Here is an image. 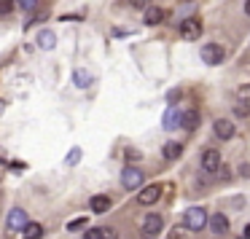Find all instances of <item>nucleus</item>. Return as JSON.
Masks as SVG:
<instances>
[{"label": "nucleus", "mask_w": 250, "mask_h": 239, "mask_svg": "<svg viewBox=\"0 0 250 239\" xmlns=\"http://www.w3.org/2000/svg\"><path fill=\"white\" fill-rule=\"evenodd\" d=\"M38 46H41V49H54V46H57V35L51 33V30H43V33L38 35Z\"/></svg>", "instance_id": "f3484780"}, {"label": "nucleus", "mask_w": 250, "mask_h": 239, "mask_svg": "<svg viewBox=\"0 0 250 239\" xmlns=\"http://www.w3.org/2000/svg\"><path fill=\"white\" fill-rule=\"evenodd\" d=\"M129 3H132L135 8H146V6H148V0H129Z\"/></svg>", "instance_id": "393cba45"}, {"label": "nucleus", "mask_w": 250, "mask_h": 239, "mask_svg": "<svg viewBox=\"0 0 250 239\" xmlns=\"http://www.w3.org/2000/svg\"><path fill=\"white\" fill-rule=\"evenodd\" d=\"M14 11V0H0V17H8Z\"/></svg>", "instance_id": "4be33fe9"}, {"label": "nucleus", "mask_w": 250, "mask_h": 239, "mask_svg": "<svg viewBox=\"0 0 250 239\" xmlns=\"http://www.w3.org/2000/svg\"><path fill=\"white\" fill-rule=\"evenodd\" d=\"M162 226H164L162 215H156V212L146 215V220H143V239H156V234L162 231Z\"/></svg>", "instance_id": "7ed1b4c3"}, {"label": "nucleus", "mask_w": 250, "mask_h": 239, "mask_svg": "<svg viewBox=\"0 0 250 239\" xmlns=\"http://www.w3.org/2000/svg\"><path fill=\"white\" fill-rule=\"evenodd\" d=\"M159 196H162V185H156V183H153V185H146V188H143L140 194H137V201L148 207V204H156V201H159Z\"/></svg>", "instance_id": "423d86ee"}, {"label": "nucleus", "mask_w": 250, "mask_h": 239, "mask_svg": "<svg viewBox=\"0 0 250 239\" xmlns=\"http://www.w3.org/2000/svg\"><path fill=\"white\" fill-rule=\"evenodd\" d=\"M212 129H215V135L221 137V140H231V137H234V124L229 119H218Z\"/></svg>", "instance_id": "1a4fd4ad"}, {"label": "nucleus", "mask_w": 250, "mask_h": 239, "mask_svg": "<svg viewBox=\"0 0 250 239\" xmlns=\"http://www.w3.org/2000/svg\"><path fill=\"white\" fill-rule=\"evenodd\" d=\"M83 239H119V234L113 228H89L83 234Z\"/></svg>", "instance_id": "f8f14e48"}, {"label": "nucleus", "mask_w": 250, "mask_h": 239, "mask_svg": "<svg viewBox=\"0 0 250 239\" xmlns=\"http://www.w3.org/2000/svg\"><path fill=\"white\" fill-rule=\"evenodd\" d=\"M218 167H221V153L218 151H205L202 153V169H205V172H215Z\"/></svg>", "instance_id": "6e6552de"}, {"label": "nucleus", "mask_w": 250, "mask_h": 239, "mask_svg": "<svg viewBox=\"0 0 250 239\" xmlns=\"http://www.w3.org/2000/svg\"><path fill=\"white\" fill-rule=\"evenodd\" d=\"M167 239H178V234H172V237H167Z\"/></svg>", "instance_id": "cd10ccee"}, {"label": "nucleus", "mask_w": 250, "mask_h": 239, "mask_svg": "<svg viewBox=\"0 0 250 239\" xmlns=\"http://www.w3.org/2000/svg\"><path fill=\"white\" fill-rule=\"evenodd\" d=\"M162 153H164L167 161H175V159H180V153H183V145H180V142H164Z\"/></svg>", "instance_id": "2eb2a0df"}, {"label": "nucleus", "mask_w": 250, "mask_h": 239, "mask_svg": "<svg viewBox=\"0 0 250 239\" xmlns=\"http://www.w3.org/2000/svg\"><path fill=\"white\" fill-rule=\"evenodd\" d=\"M223 57H226V51H223L218 43H207V46H202V60H205L207 65H221Z\"/></svg>", "instance_id": "39448f33"}, {"label": "nucleus", "mask_w": 250, "mask_h": 239, "mask_svg": "<svg viewBox=\"0 0 250 239\" xmlns=\"http://www.w3.org/2000/svg\"><path fill=\"white\" fill-rule=\"evenodd\" d=\"M199 35H202V22L196 17H188V19H183V22H180V38L196 40Z\"/></svg>", "instance_id": "20e7f679"}, {"label": "nucleus", "mask_w": 250, "mask_h": 239, "mask_svg": "<svg viewBox=\"0 0 250 239\" xmlns=\"http://www.w3.org/2000/svg\"><path fill=\"white\" fill-rule=\"evenodd\" d=\"M164 19L162 8H146V24H159Z\"/></svg>", "instance_id": "6ab92c4d"}, {"label": "nucleus", "mask_w": 250, "mask_h": 239, "mask_svg": "<svg viewBox=\"0 0 250 239\" xmlns=\"http://www.w3.org/2000/svg\"><path fill=\"white\" fill-rule=\"evenodd\" d=\"M41 237H43V226H41V223L27 220L22 226V239H41Z\"/></svg>", "instance_id": "9b49d317"}, {"label": "nucleus", "mask_w": 250, "mask_h": 239, "mask_svg": "<svg viewBox=\"0 0 250 239\" xmlns=\"http://www.w3.org/2000/svg\"><path fill=\"white\" fill-rule=\"evenodd\" d=\"M245 14L250 17V0H245Z\"/></svg>", "instance_id": "a878e982"}, {"label": "nucleus", "mask_w": 250, "mask_h": 239, "mask_svg": "<svg viewBox=\"0 0 250 239\" xmlns=\"http://www.w3.org/2000/svg\"><path fill=\"white\" fill-rule=\"evenodd\" d=\"M207 226H210L212 234H218V237H223V234L229 231V218L221 215V212H215V215H207Z\"/></svg>", "instance_id": "0eeeda50"}, {"label": "nucleus", "mask_w": 250, "mask_h": 239, "mask_svg": "<svg viewBox=\"0 0 250 239\" xmlns=\"http://www.w3.org/2000/svg\"><path fill=\"white\" fill-rule=\"evenodd\" d=\"M180 126L194 132L199 126V110H186V113H180Z\"/></svg>", "instance_id": "9d476101"}, {"label": "nucleus", "mask_w": 250, "mask_h": 239, "mask_svg": "<svg viewBox=\"0 0 250 239\" xmlns=\"http://www.w3.org/2000/svg\"><path fill=\"white\" fill-rule=\"evenodd\" d=\"M245 239H250V226H245Z\"/></svg>", "instance_id": "bb28decb"}, {"label": "nucleus", "mask_w": 250, "mask_h": 239, "mask_svg": "<svg viewBox=\"0 0 250 239\" xmlns=\"http://www.w3.org/2000/svg\"><path fill=\"white\" fill-rule=\"evenodd\" d=\"M19 6H22L24 11H33V8L38 6V0H19Z\"/></svg>", "instance_id": "b1692460"}, {"label": "nucleus", "mask_w": 250, "mask_h": 239, "mask_svg": "<svg viewBox=\"0 0 250 239\" xmlns=\"http://www.w3.org/2000/svg\"><path fill=\"white\" fill-rule=\"evenodd\" d=\"M78 161H81V148H73V151L65 156V164H67V167H73V164H78Z\"/></svg>", "instance_id": "aec40b11"}, {"label": "nucleus", "mask_w": 250, "mask_h": 239, "mask_svg": "<svg viewBox=\"0 0 250 239\" xmlns=\"http://www.w3.org/2000/svg\"><path fill=\"white\" fill-rule=\"evenodd\" d=\"M73 81H76L78 89H86L89 83H92V76H89L86 70H76V73H73Z\"/></svg>", "instance_id": "a211bd4d"}, {"label": "nucleus", "mask_w": 250, "mask_h": 239, "mask_svg": "<svg viewBox=\"0 0 250 239\" xmlns=\"http://www.w3.org/2000/svg\"><path fill=\"white\" fill-rule=\"evenodd\" d=\"M180 126V110L178 108H169L164 113V129H178Z\"/></svg>", "instance_id": "dca6fc26"}, {"label": "nucleus", "mask_w": 250, "mask_h": 239, "mask_svg": "<svg viewBox=\"0 0 250 239\" xmlns=\"http://www.w3.org/2000/svg\"><path fill=\"white\" fill-rule=\"evenodd\" d=\"M234 113H237L239 119H245V116L250 113V105H248V102H245V100H242V102H237V108H234Z\"/></svg>", "instance_id": "5701e85b"}, {"label": "nucleus", "mask_w": 250, "mask_h": 239, "mask_svg": "<svg viewBox=\"0 0 250 239\" xmlns=\"http://www.w3.org/2000/svg\"><path fill=\"white\" fill-rule=\"evenodd\" d=\"M143 180H146V175H143V169L140 167H124L121 169V185L124 188H129V191H135V188H140L143 185Z\"/></svg>", "instance_id": "f03ea898"}, {"label": "nucleus", "mask_w": 250, "mask_h": 239, "mask_svg": "<svg viewBox=\"0 0 250 239\" xmlns=\"http://www.w3.org/2000/svg\"><path fill=\"white\" fill-rule=\"evenodd\" d=\"M24 223H27V212H24V210H11V215H8V228L19 231Z\"/></svg>", "instance_id": "4468645a"}, {"label": "nucleus", "mask_w": 250, "mask_h": 239, "mask_svg": "<svg viewBox=\"0 0 250 239\" xmlns=\"http://www.w3.org/2000/svg\"><path fill=\"white\" fill-rule=\"evenodd\" d=\"M89 207H92V212L103 215V212L110 210V199L108 196H92V199H89Z\"/></svg>", "instance_id": "ddd939ff"}, {"label": "nucleus", "mask_w": 250, "mask_h": 239, "mask_svg": "<svg viewBox=\"0 0 250 239\" xmlns=\"http://www.w3.org/2000/svg\"><path fill=\"white\" fill-rule=\"evenodd\" d=\"M183 223H186L188 231H202V228L207 226V210L205 207H191V210H186Z\"/></svg>", "instance_id": "f257e3e1"}, {"label": "nucleus", "mask_w": 250, "mask_h": 239, "mask_svg": "<svg viewBox=\"0 0 250 239\" xmlns=\"http://www.w3.org/2000/svg\"><path fill=\"white\" fill-rule=\"evenodd\" d=\"M86 218H76V220H70L67 223V231H78V228H86Z\"/></svg>", "instance_id": "412c9836"}]
</instances>
